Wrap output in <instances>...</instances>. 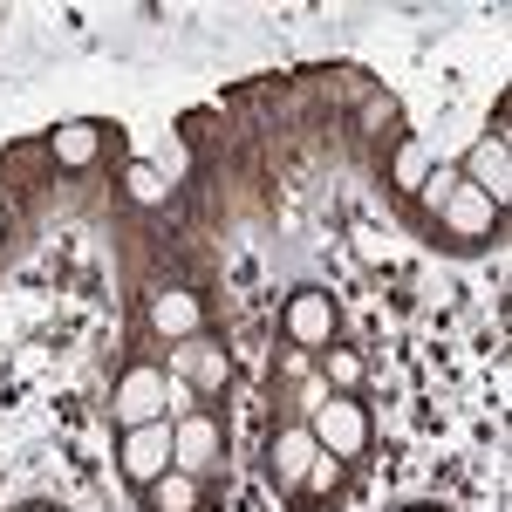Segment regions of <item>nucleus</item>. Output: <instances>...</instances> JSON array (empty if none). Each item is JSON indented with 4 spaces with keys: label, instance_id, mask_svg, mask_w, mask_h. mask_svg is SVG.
Masks as SVG:
<instances>
[{
    "label": "nucleus",
    "instance_id": "nucleus-17",
    "mask_svg": "<svg viewBox=\"0 0 512 512\" xmlns=\"http://www.w3.org/2000/svg\"><path fill=\"white\" fill-rule=\"evenodd\" d=\"M451 185H458V171H444V164H437L431 178H424V192H417V198H424V212H431V219L444 212V198H451Z\"/></svg>",
    "mask_w": 512,
    "mask_h": 512
},
{
    "label": "nucleus",
    "instance_id": "nucleus-16",
    "mask_svg": "<svg viewBox=\"0 0 512 512\" xmlns=\"http://www.w3.org/2000/svg\"><path fill=\"white\" fill-rule=\"evenodd\" d=\"M349 478V458H328V451H315V465H308V478H301V492H335Z\"/></svg>",
    "mask_w": 512,
    "mask_h": 512
},
{
    "label": "nucleus",
    "instance_id": "nucleus-2",
    "mask_svg": "<svg viewBox=\"0 0 512 512\" xmlns=\"http://www.w3.org/2000/svg\"><path fill=\"white\" fill-rule=\"evenodd\" d=\"M219 458H226V424L212 417V410H185V417H171V472H219Z\"/></svg>",
    "mask_w": 512,
    "mask_h": 512
},
{
    "label": "nucleus",
    "instance_id": "nucleus-3",
    "mask_svg": "<svg viewBox=\"0 0 512 512\" xmlns=\"http://www.w3.org/2000/svg\"><path fill=\"white\" fill-rule=\"evenodd\" d=\"M308 431H315V444L328 458H362V444H369V410H362L355 396H321Z\"/></svg>",
    "mask_w": 512,
    "mask_h": 512
},
{
    "label": "nucleus",
    "instance_id": "nucleus-13",
    "mask_svg": "<svg viewBox=\"0 0 512 512\" xmlns=\"http://www.w3.org/2000/svg\"><path fill=\"white\" fill-rule=\"evenodd\" d=\"M431 171H437V151L424 144V137H410V144L396 151V164H390V178H396V192H403V198L424 192V178H431Z\"/></svg>",
    "mask_w": 512,
    "mask_h": 512
},
{
    "label": "nucleus",
    "instance_id": "nucleus-4",
    "mask_svg": "<svg viewBox=\"0 0 512 512\" xmlns=\"http://www.w3.org/2000/svg\"><path fill=\"white\" fill-rule=\"evenodd\" d=\"M171 383H185L192 396H219L233 383V355L219 349L212 335H192V342H171Z\"/></svg>",
    "mask_w": 512,
    "mask_h": 512
},
{
    "label": "nucleus",
    "instance_id": "nucleus-10",
    "mask_svg": "<svg viewBox=\"0 0 512 512\" xmlns=\"http://www.w3.org/2000/svg\"><path fill=\"white\" fill-rule=\"evenodd\" d=\"M151 328H158L164 342H192L198 328H205V301H198L192 287H164V294H151Z\"/></svg>",
    "mask_w": 512,
    "mask_h": 512
},
{
    "label": "nucleus",
    "instance_id": "nucleus-1",
    "mask_svg": "<svg viewBox=\"0 0 512 512\" xmlns=\"http://www.w3.org/2000/svg\"><path fill=\"white\" fill-rule=\"evenodd\" d=\"M158 417H171V376L151 369V362H130L117 376V390H110V424L137 431V424H158Z\"/></svg>",
    "mask_w": 512,
    "mask_h": 512
},
{
    "label": "nucleus",
    "instance_id": "nucleus-9",
    "mask_svg": "<svg viewBox=\"0 0 512 512\" xmlns=\"http://www.w3.org/2000/svg\"><path fill=\"white\" fill-rule=\"evenodd\" d=\"M315 431L308 424H287V431H274V444H267V472H274L280 492H301V478H308V465H315Z\"/></svg>",
    "mask_w": 512,
    "mask_h": 512
},
{
    "label": "nucleus",
    "instance_id": "nucleus-5",
    "mask_svg": "<svg viewBox=\"0 0 512 512\" xmlns=\"http://www.w3.org/2000/svg\"><path fill=\"white\" fill-rule=\"evenodd\" d=\"M117 465H123V478H130L137 492H144V485H158V478L171 472V417H158V424H137V431H123Z\"/></svg>",
    "mask_w": 512,
    "mask_h": 512
},
{
    "label": "nucleus",
    "instance_id": "nucleus-6",
    "mask_svg": "<svg viewBox=\"0 0 512 512\" xmlns=\"http://www.w3.org/2000/svg\"><path fill=\"white\" fill-rule=\"evenodd\" d=\"M458 178L478 185V192L506 212V198H512V144L506 137H478L472 151H465V164H458Z\"/></svg>",
    "mask_w": 512,
    "mask_h": 512
},
{
    "label": "nucleus",
    "instance_id": "nucleus-7",
    "mask_svg": "<svg viewBox=\"0 0 512 512\" xmlns=\"http://www.w3.org/2000/svg\"><path fill=\"white\" fill-rule=\"evenodd\" d=\"M437 219H444V233L458 239V246H478V239H492V226H499V205L478 192V185H465V178H458Z\"/></svg>",
    "mask_w": 512,
    "mask_h": 512
},
{
    "label": "nucleus",
    "instance_id": "nucleus-12",
    "mask_svg": "<svg viewBox=\"0 0 512 512\" xmlns=\"http://www.w3.org/2000/svg\"><path fill=\"white\" fill-rule=\"evenodd\" d=\"M144 499H151V512H198V499H205V478L164 472L158 485H144Z\"/></svg>",
    "mask_w": 512,
    "mask_h": 512
},
{
    "label": "nucleus",
    "instance_id": "nucleus-14",
    "mask_svg": "<svg viewBox=\"0 0 512 512\" xmlns=\"http://www.w3.org/2000/svg\"><path fill=\"white\" fill-rule=\"evenodd\" d=\"M321 369H328V383H335V396H355V383L369 376V362H362L355 349H342V342H328V349H321Z\"/></svg>",
    "mask_w": 512,
    "mask_h": 512
},
{
    "label": "nucleus",
    "instance_id": "nucleus-15",
    "mask_svg": "<svg viewBox=\"0 0 512 512\" xmlns=\"http://www.w3.org/2000/svg\"><path fill=\"white\" fill-rule=\"evenodd\" d=\"M123 185H130V198H137V205H164V192H171L158 164H130V171H123Z\"/></svg>",
    "mask_w": 512,
    "mask_h": 512
},
{
    "label": "nucleus",
    "instance_id": "nucleus-11",
    "mask_svg": "<svg viewBox=\"0 0 512 512\" xmlns=\"http://www.w3.org/2000/svg\"><path fill=\"white\" fill-rule=\"evenodd\" d=\"M96 123H62L55 137H48V158L62 164V171H82V164H96Z\"/></svg>",
    "mask_w": 512,
    "mask_h": 512
},
{
    "label": "nucleus",
    "instance_id": "nucleus-18",
    "mask_svg": "<svg viewBox=\"0 0 512 512\" xmlns=\"http://www.w3.org/2000/svg\"><path fill=\"white\" fill-rule=\"evenodd\" d=\"M0 233H7V205H0Z\"/></svg>",
    "mask_w": 512,
    "mask_h": 512
},
{
    "label": "nucleus",
    "instance_id": "nucleus-8",
    "mask_svg": "<svg viewBox=\"0 0 512 512\" xmlns=\"http://www.w3.org/2000/svg\"><path fill=\"white\" fill-rule=\"evenodd\" d=\"M280 321H287V342H294V349H328V342H335V301H328L321 287H301Z\"/></svg>",
    "mask_w": 512,
    "mask_h": 512
}]
</instances>
